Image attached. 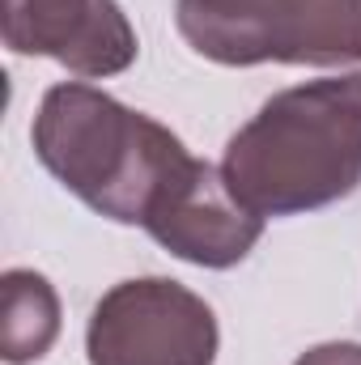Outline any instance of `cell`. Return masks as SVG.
<instances>
[{
	"label": "cell",
	"instance_id": "cell-1",
	"mask_svg": "<svg viewBox=\"0 0 361 365\" xmlns=\"http://www.w3.org/2000/svg\"><path fill=\"white\" fill-rule=\"evenodd\" d=\"M221 175L264 221L353 195L361 187V73L272 93L230 136Z\"/></svg>",
	"mask_w": 361,
	"mask_h": 365
},
{
	"label": "cell",
	"instance_id": "cell-2",
	"mask_svg": "<svg viewBox=\"0 0 361 365\" xmlns=\"http://www.w3.org/2000/svg\"><path fill=\"white\" fill-rule=\"evenodd\" d=\"M30 140L51 179L119 225H145L191 166L187 145L166 123L86 81H60L43 93Z\"/></svg>",
	"mask_w": 361,
	"mask_h": 365
},
{
	"label": "cell",
	"instance_id": "cell-3",
	"mask_svg": "<svg viewBox=\"0 0 361 365\" xmlns=\"http://www.w3.org/2000/svg\"><path fill=\"white\" fill-rule=\"evenodd\" d=\"M183 43L225 68L361 64V0H175Z\"/></svg>",
	"mask_w": 361,
	"mask_h": 365
},
{
	"label": "cell",
	"instance_id": "cell-4",
	"mask_svg": "<svg viewBox=\"0 0 361 365\" xmlns=\"http://www.w3.org/2000/svg\"><path fill=\"white\" fill-rule=\"evenodd\" d=\"M221 349L213 306L171 276L111 284L90 314V365H213Z\"/></svg>",
	"mask_w": 361,
	"mask_h": 365
},
{
	"label": "cell",
	"instance_id": "cell-5",
	"mask_svg": "<svg viewBox=\"0 0 361 365\" xmlns=\"http://www.w3.org/2000/svg\"><path fill=\"white\" fill-rule=\"evenodd\" d=\"M0 34L17 56H47L77 77L132 68L141 43L119 0H0Z\"/></svg>",
	"mask_w": 361,
	"mask_h": 365
},
{
	"label": "cell",
	"instance_id": "cell-6",
	"mask_svg": "<svg viewBox=\"0 0 361 365\" xmlns=\"http://www.w3.org/2000/svg\"><path fill=\"white\" fill-rule=\"evenodd\" d=\"M145 234L183 264L221 272L255 251L264 238V217L230 191L221 166L191 158V166L145 217Z\"/></svg>",
	"mask_w": 361,
	"mask_h": 365
},
{
	"label": "cell",
	"instance_id": "cell-7",
	"mask_svg": "<svg viewBox=\"0 0 361 365\" xmlns=\"http://www.w3.org/2000/svg\"><path fill=\"white\" fill-rule=\"evenodd\" d=\"M60 340V297L51 280L30 268L0 276V353L9 365L43 361Z\"/></svg>",
	"mask_w": 361,
	"mask_h": 365
},
{
	"label": "cell",
	"instance_id": "cell-8",
	"mask_svg": "<svg viewBox=\"0 0 361 365\" xmlns=\"http://www.w3.org/2000/svg\"><path fill=\"white\" fill-rule=\"evenodd\" d=\"M293 365H361V344H353V340L315 344V349H306Z\"/></svg>",
	"mask_w": 361,
	"mask_h": 365
}]
</instances>
